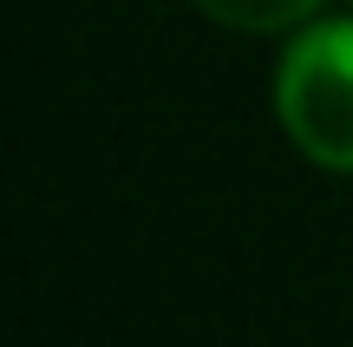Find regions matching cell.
<instances>
[{
    "mask_svg": "<svg viewBox=\"0 0 353 347\" xmlns=\"http://www.w3.org/2000/svg\"><path fill=\"white\" fill-rule=\"evenodd\" d=\"M275 112L307 164L353 170V20L301 26L275 72Z\"/></svg>",
    "mask_w": 353,
    "mask_h": 347,
    "instance_id": "1",
    "label": "cell"
},
{
    "mask_svg": "<svg viewBox=\"0 0 353 347\" xmlns=\"http://www.w3.org/2000/svg\"><path fill=\"white\" fill-rule=\"evenodd\" d=\"M196 7L236 33H281V26H307L321 0H196Z\"/></svg>",
    "mask_w": 353,
    "mask_h": 347,
    "instance_id": "2",
    "label": "cell"
}]
</instances>
